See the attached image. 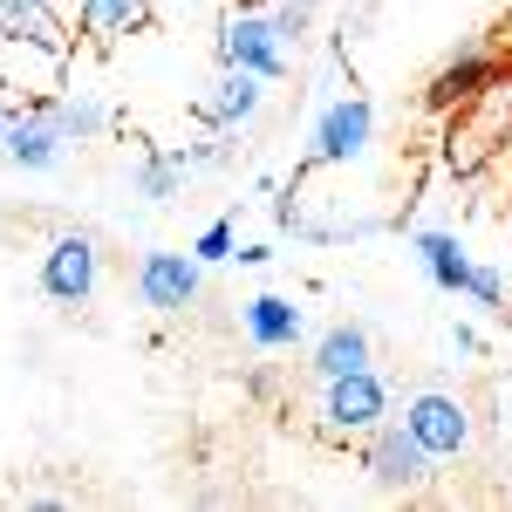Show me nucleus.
Segmentation results:
<instances>
[{
  "mask_svg": "<svg viewBox=\"0 0 512 512\" xmlns=\"http://www.w3.org/2000/svg\"><path fill=\"white\" fill-rule=\"evenodd\" d=\"M55 7H62V14H76V7H82V0H55Z\"/></svg>",
  "mask_w": 512,
  "mask_h": 512,
  "instance_id": "4be33fe9",
  "label": "nucleus"
},
{
  "mask_svg": "<svg viewBox=\"0 0 512 512\" xmlns=\"http://www.w3.org/2000/svg\"><path fill=\"white\" fill-rule=\"evenodd\" d=\"M0 151L21 164V171H55V164L69 158V137H62V123H55V110H48V96L28 103V110H14L7 137H0Z\"/></svg>",
  "mask_w": 512,
  "mask_h": 512,
  "instance_id": "6e6552de",
  "label": "nucleus"
},
{
  "mask_svg": "<svg viewBox=\"0 0 512 512\" xmlns=\"http://www.w3.org/2000/svg\"><path fill=\"white\" fill-rule=\"evenodd\" d=\"M198 287H205V267H198V253L151 246V253L137 260V301H144L151 315H185V308L198 301Z\"/></svg>",
  "mask_w": 512,
  "mask_h": 512,
  "instance_id": "7ed1b4c3",
  "label": "nucleus"
},
{
  "mask_svg": "<svg viewBox=\"0 0 512 512\" xmlns=\"http://www.w3.org/2000/svg\"><path fill=\"white\" fill-rule=\"evenodd\" d=\"M369 362H376V355H369V328H362V321H335V328L315 342V376L321 383L355 376V369H369Z\"/></svg>",
  "mask_w": 512,
  "mask_h": 512,
  "instance_id": "f8f14e48",
  "label": "nucleus"
},
{
  "mask_svg": "<svg viewBox=\"0 0 512 512\" xmlns=\"http://www.w3.org/2000/svg\"><path fill=\"white\" fill-rule=\"evenodd\" d=\"M48 110H55V123H62V137H69V144H96V137H103V103H96V96H82V89L48 96Z\"/></svg>",
  "mask_w": 512,
  "mask_h": 512,
  "instance_id": "2eb2a0df",
  "label": "nucleus"
},
{
  "mask_svg": "<svg viewBox=\"0 0 512 512\" xmlns=\"http://www.w3.org/2000/svg\"><path fill=\"white\" fill-rule=\"evenodd\" d=\"M198 267H219V260H233L239 253V233H233V219H212V226H205V233H198Z\"/></svg>",
  "mask_w": 512,
  "mask_h": 512,
  "instance_id": "a211bd4d",
  "label": "nucleus"
},
{
  "mask_svg": "<svg viewBox=\"0 0 512 512\" xmlns=\"http://www.w3.org/2000/svg\"><path fill=\"white\" fill-rule=\"evenodd\" d=\"M492 35H499V55H506V62H512V14H506V21H499V28H492Z\"/></svg>",
  "mask_w": 512,
  "mask_h": 512,
  "instance_id": "aec40b11",
  "label": "nucleus"
},
{
  "mask_svg": "<svg viewBox=\"0 0 512 512\" xmlns=\"http://www.w3.org/2000/svg\"><path fill=\"white\" fill-rule=\"evenodd\" d=\"M417 260H424V274H431L437 294H465V280H472V253H465V239H458V233H417Z\"/></svg>",
  "mask_w": 512,
  "mask_h": 512,
  "instance_id": "ddd939ff",
  "label": "nucleus"
},
{
  "mask_svg": "<svg viewBox=\"0 0 512 512\" xmlns=\"http://www.w3.org/2000/svg\"><path fill=\"white\" fill-rule=\"evenodd\" d=\"M178 185H185V158H164V151H151V158L137 164V192L144 198H178Z\"/></svg>",
  "mask_w": 512,
  "mask_h": 512,
  "instance_id": "dca6fc26",
  "label": "nucleus"
},
{
  "mask_svg": "<svg viewBox=\"0 0 512 512\" xmlns=\"http://www.w3.org/2000/svg\"><path fill=\"white\" fill-rule=\"evenodd\" d=\"M260 103H267V82L253 76V69H219L212 96H205V123H219V130L253 123V117H260Z\"/></svg>",
  "mask_w": 512,
  "mask_h": 512,
  "instance_id": "9b49d317",
  "label": "nucleus"
},
{
  "mask_svg": "<svg viewBox=\"0 0 512 512\" xmlns=\"http://www.w3.org/2000/svg\"><path fill=\"white\" fill-rule=\"evenodd\" d=\"M219 69H253L260 82H287V41L274 35L267 7H233L219 21Z\"/></svg>",
  "mask_w": 512,
  "mask_h": 512,
  "instance_id": "f03ea898",
  "label": "nucleus"
},
{
  "mask_svg": "<svg viewBox=\"0 0 512 512\" xmlns=\"http://www.w3.org/2000/svg\"><path fill=\"white\" fill-rule=\"evenodd\" d=\"M76 21L96 41H117V35H144L151 28V0H82Z\"/></svg>",
  "mask_w": 512,
  "mask_h": 512,
  "instance_id": "4468645a",
  "label": "nucleus"
},
{
  "mask_svg": "<svg viewBox=\"0 0 512 512\" xmlns=\"http://www.w3.org/2000/svg\"><path fill=\"white\" fill-rule=\"evenodd\" d=\"M103 280V246L89 233H62L48 253H41V294L62 301V308H82Z\"/></svg>",
  "mask_w": 512,
  "mask_h": 512,
  "instance_id": "39448f33",
  "label": "nucleus"
},
{
  "mask_svg": "<svg viewBox=\"0 0 512 512\" xmlns=\"http://www.w3.org/2000/svg\"><path fill=\"white\" fill-rule=\"evenodd\" d=\"M376 144V110L362 103V96H335L315 123V151L308 164H355L362 151Z\"/></svg>",
  "mask_w": 512,
  "mask_h": 512,
  "instance_id": "0eeeda50",
  "label": "nucleus"
},
{
  "mask_svg": "<svg viewBox=\"0 0 512 512\" xmlns=\"http://www.w3.org/2000/svg\"><path fill=\"white\" fill-rule=\"evenodd\" d=\"M390 417V383L376 369H355V376H335L328 396H321V424L335 437H369Z\"/></svg>",
  "mask_w": 512,
  "mask_h": 512,
  "instance_id": "20e7f679",
  "label": "nucleus"
},
{
  "mask_svg": "<svg viewBox=\"0 0 512 512\" xmlns=\"http://www.w3.org/2000/svg\"><path fill=\"white\" fill-rule=\"evenodd\" d=\"M499 76H506V55H499V48H472L465 62H451V69L431 82V103L437 110H472Z\"/></svg>",
  "mask_w": 512,
  "mask_h": 512,
  "instance_id": "1a4fd4ad",
  "label": "nucleus"
},
{
  "mask_svg": "<svg viewBox=\"0 0 512 512\" xmlns=\"http://www.w3.org/2000/svg\"><path fill=\"white\" fill-rule=\"evenodd\" d=\"M253 7H274V0H253Z\"/></svg>",
  "mask_w": 512,
  "mask_h": 512,
  "instance_id": "5701e85b",
  "label": "nucleus"
},
{
  "mask_svg": "<svg viewBox=\"0 0 512 512\" xmlns=\"http://www.w3.org/2000/svg\"><path fill=\"white\" fill-rule=\"evenodd\" d=\"M239 321H246L253 349H294V342L308 335V315H301L287 294H253V301L239 308Z\"/></svg>",
  "mask_w": 512,
  "mask_h": 512,
  "instance_id": "9d476101",
  "label": "nucleus"
},
{
  "mask_svg": "<svg viewBox=\"0 0 512 512\" xmlns=\"http://www.w3.org/2000/svg\"><path fill=\"white\" fill-rule=\"evenodd\" d=\"M403 424L424 437L431 458H458L472 444V410H465V396H451V390H417L403 403Z\"/></svg>",
  "mask_w": 512,
  "mask_h": 512,
  "instance_id": "423d86ee",
  "label": "nucleus"
},
{
  "mask_svg": "<svg viewBox=\"0 0 512 512\" xmlns=\"http://www.w3.org/2000/svg\"><path fill=\"white\" fill-rule=\"evenodd\" d=\"M431 451H424V437L410 431V424H376L369 431V451H362V472H369V485L376 492H424L431 485Z\"/></svg>",
  "mask_w": 512,
  "mask_h": 512,
  "instance_id": "f257e3e1",
  "label": "nucleus"
},
{
  "mask_svg": "<svg viewBox=\"0 0 512 512\" xmlns=\"http://www.w3.org/2000/svg\"><path fill=\"white\" fill-rule=\"evenodd\" d=\"M7 123H14V103H7V96H0V137H7Z\"/></svg>",
  "mask_w": 512,
  "mask_h": 512,
  "instance_id": "412c9836",
  "label": "nucleus"
},
{
  "mask_svg": "<svg viewBox=\"0 0 512 512\" xmlns=\"http://www.w3.org/2000/svg\"><path fill=\"white\" fill-rule=\"evenodd\" d=\"M267 21H274V35L294 48V41H308V21H315V0H274L267 7Z\"/></svg>",
  "mask_w": 512,
  "mask_h": 512,
  "instance_id": "f3484780",
  "label": "nucleus"
},
{
  "mask_svg": "<svg viewBox=\"0 0 512 512\" xmlns=\"http://www.w3.org/2000/svg\"><path fill=\"white\" fill-rule=\"evenodd\" d=\"M171 7H192V0H171Z\"/></svg>",
  "mask_w": 512,
  "mask_h": 512,
  "instance_id": "b1692460",
  "label": "nucleus"
},
{
  "mask_svg": "<svg viewBox=\"0 0 512 512\" xmlns=\"http://www.w3.org/2000/svg\"><path fill=\"white\" fill-rule=\"evenodd\" d=\"M465 294H472L478 308H499V301H506V274H499V267H478V260H472V280H465Z\"/></svg>",
  "mask_w": 512,
  "mask_h": 512,
  "instance_id": "6ab92c4d",
  "label": "nucleus"
}]
</instances>
